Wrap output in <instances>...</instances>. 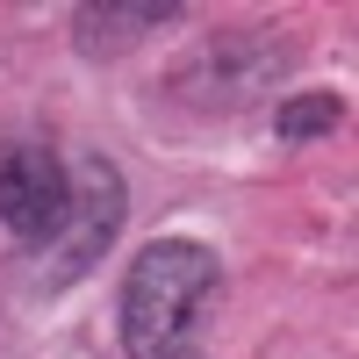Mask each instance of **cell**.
<instances>
[{"label": "cell", "instance_id": "1", "mask_svg": "<svg viewBox=\"0 0 359 359\" xmlns=\"http://www.w3.org/2000/svg\"><path fill=\"white\" fill-rule=\"evenodd\" d=\"M208 294H216V252L194 245V237H151L130 273H123V352L130 359H172L187 352V331L194 316L208 309Z\"/></svg>", "mask_w": 359, "mask_h": 359}, {"label": "cell", "instance_id": "2", "mask_svg": "<svg viewBox=\"0 0 359 359\" xmlns=\"http://www.w3.org/2000/svg\"><path fill=\"white\" fill-rule=\"evenodd\" d=\"M123 216H130L123 165L101 158V151H94V158H79V172H72V201H65V223L50 230V245H36V252H50V259L36 266V280L57 294V287H72L79 273H94V259L115 245Z\"/></svg>", "mask_w": 359, "mask_h": 359}, {"label": "cell", "instance_id": "3", "mask_svg": "<svg viewBox=\"0 0 359 359\" xmlns=\"http://www.w3.org/2000/svg\"><path fill=\"white\" fill-rule=\"evenodd\" d=\"M72 172L43 137H8L0 144V230L22 245H50V230L65 223Z\"/></svg>", "mask_w": 359, "mask_h": 359}, {"label": "cell", "instance_id": "4", "mask_svg": "<svg viewBox=\"0 0 359 359\" xmlns=\"http://www.w3.org/2000/svg\"><path fill=\"white\" fill-rule=\"evenodd\" d=\"M187 8L180 0H130V8H72V43L86 50V57H115V50H130V43H144L151 29H165V22H180Z\"/></svg>", "mask_w": 359, "mask_h": 359}, {"label": "cell", "instance_id": "5", "mask_svg": "<svg viewBox=\"0 0 359 359\" xmlns=\"http://www.w3.org/2000/svg\"><path fill=\"white\" fill-rule=\"evenodd\" d=\"M338 115H345L338 94H287V101L273 108V130H280L287 144H309V137H331Z\"/></svg>", "mask_w": 359, "mask_h": 359}, {"label": "cell", "instance_id": "6", "mask_svg": "<svg viewBox=\"0 0 359 359\" xmlns=\"http://www.w3.org/2000/svg\"><path fill=\"white\" fill-rule=\"evenodd\" d=\"M172 359H201V352H172Z\"/></svg>", "mask_w": 359, "mask_h": 359}]
</instances>
